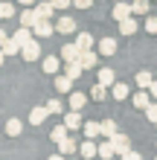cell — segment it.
Listing matches in <instances>:
<instances>
[{
    "label": "cell",
    "mask_w": 157,
    "mask_h": 160,
    "mask_svg": "<svg viewBox=\"0 0 157 160\" xmlns=\"http://www.w3.org/2000/svg\"><path fill=\"white\" fill-rule=\"evenodd\" d=\"M110 143H114V152H116V157H122V154H128L131 152V140H128V134H116L110 137Z\"/></svg>",
    "instance_id": "obj_1"
},
{
    "label": "cell",
    "mask_w": 157,
    "mask_h": 160,
    "mask_svg": "<svg viewBox=\"0 0 157 160\" xmlns=\"http://www.w3.org/2000/svg\"><path fill=\"white\" fill-rule=\"evenodd\" d=\"M52 29H55V26L47 21V18H38V21H35V26H32V35H38V38H50Z\"/></svg>",
    "instance_id": "obj_2"
},
{
    "label": "cell",
    "mask_w": 157,
    "mask_h": 160,
    "mask_svg": "<svg viewBox=\"0 0 157 160\" xmlns=\"http://www.w3.org/2000/svg\"><path fill=\"white\" fill-rule=\"evenodd\" d=\"M21 55H23L26 61H35V58L41 55V44H38V41H26V44L21 47Z\"/></svg>",
    "instance_id": "obj_3"
},
{
    "label": "cell",
    "mask_w": 157,
    "mask_h": 160,
    "mask_svg": "<svg viewBox=\"0 0 157 160\" xmlns=\"http://www.w3.org/2000/svg\"><path fill=\"white\" fill-rule=\"evenodd\" d=\"M79 64H81L85 70L96 67V64H99V52H93V50H81V55H79Z\"/></svg>",
    "instance_id": "obj_4"
},
{
    "label": "cell",
    "mask_w": 157,
    "mask_h": 160,
    "mask_svg": "<svg viewBox=\"0 0 157 160\" xmlns=\"http://www.w3.org/2000/svg\"><path fill=\"white\" fill-rule=\"evenodd\" d=\"M64 125H67V131L81 128V111H64Z\"/></svg>",
    "instance_id": "obj_5"
},
{
    "label": "cell",
    "mask_w": 157,
    "mask_h": 160,
    "mask_svg": "<svg viewBox=\"0 0 157 160\" xmlns=\"http://www.w3.org/2000/svg\"><path fill=\"white\" fill-rule=\"evenodd\" d=\"M35 15H38V18H47V21H50V18L55 15L52 0H41V3H35Z\"/></svg>",
    "instance_id": "obj_6"
},
{
    "label": "cell",
    "mask_w": 157,
    "mask_h": 160,
    "mask_svg": "<svg viewBox=\"0 0 157 160\" xmlns=\"http://www.w3.org/2000/svg\"><path fill=\"white\" fill-rule=\"evenodd\" d=\"M134 12H131V6H128L125 3V0H116V3H114V18H116V21H125V18H131Z\"/></svg>",
    "instance_id": "obj_7"
},
{
    "label": "cell",
    "mask_w": 157,
    "mask_h": 160,
    "mask_svg": "<svg viewBox=\"0 0 157 160\" xmlns=\"http://www.w3.org/2000/svg\"><path fill=\"white\" fill-rule=\"evenodd\" d=\"M47 117H50L47 105H38V108H32V111H29V122H32V125H41V122L47 119Z\"/></svg>",
    "instance_id": "obj_8"
},
{
    "label": "cell",
    "mask_w": 157,
    "mask_h": 160,
    "mask_svg": "<svg viewBox=\"0 0 157 160\" xmlns=\"http://www.w3.org/2000/svg\"><path fill=\"white\" fill-rule=\"evenodd\" d=\"M96 157H102V160L116 157V152H114V143H110V140H102V146H96Z\"/></svg>",
    "instance_id": "obj_9"
},
{
    "label": "cell",
    "mask_w": 157,
    "mask_h": 160,
    "mask_svg": "<svg viewBox=\"0 0 157 160\" xmlns=\"http://www.w3.org/2000/svg\"><path fill=\"white\" fill-rule=\"evenodd\" d=\"M55 29H58L61 35H70V32H76V21H73V18H58V23H55Z\"/></svg>",
    "instance_id": "obj_10"
},
{
    "label": "cell",
    "mask_w": 157,
    "mask_h": 160,
    "mask_svg": "<svg viewBox=\"0 0 157 160\" xmlns=\"http://www.w3.org/2000/svg\"><path fill=\"white\" fill-rule=\"evenodd\" d=\"M81 131H85V137H87V140L102 137V125H99V122H81Z\"/></svg>",
    "instance_id": "obj_11"
},
{
    "label": "cell",
    "mask_w": 157,
    "mask_h": 160,
    "mask_svg": "<svg viewBox=\"0 0 157 160\" xmlns=\"http://www.w3.org/2000/svg\"><path fill=\"white\" fill-rule=\"evenodd\" d=\"M79 55H81V50H79L76 44H64L61 47V58L64 61H79Z\"/></svg>",
    "instance_id": "obj_12"
},
{
    "label": "cell",
    "mask_w": 157,
    "mask_h": 160,
    "mask_svg": "<svg viewBox=\"0 0 157 160\" xmlns=\"http://www.w3.org/2000/svg\"><path fill=\"white\" fill-rule=\"evenodd\" d=\"M58 152H61L64 157H70V154L79 152V146H76V140H73V137H64L61 143H58Z\"/></svg>",
    "instance_id": "obj_13"
},
{
    "label": "cell",
    "mask_w": 157,
    "mask_h": 160,
    "mask_svg": "<svg viewBox=\"0 0 157 160\" xmlns=\"http://www.w3.org/2000/svg\"><path fill=\"white\" fill-rule=\"evenodd\" d=\"M81 73H85V67H81L79 61H67V67H64V76H67V79H73V82H76Z\"/></svg>",
    "instance_id": "obj_14"
},
{
    "label": "cell",
    "mask_w": 157,
    "mask_h": 160,
    "mask_svg": "<svg viewBox=\"0 0 157 160\" xmlns=\"http://www.w3.org/2000/svg\"><path fill=\"white\" fill-rule=\"evenodd\" d=\"M41 67H44V73H47V76H52V73H58V67H61V58H55V55H47Z\"/></svg>",
    "instance_id": "obj_15"
},
{
    "label": "cell",
    "mask_w": 157,
    "mask_h": 160,
    "mask_svg": "<svg viewBox=\"0 0 157 160\" xmlns=\"http://www.w3.org/2000/svg\"><path fill=\"white\" fill-rule=\"evenodd\" d=\"M110 88H114V90H110V96H114L116 102H122V99H128V93H131V88H128V84H110Z\"/></svg>",
    "instance_id": "obj_16"
},
{
    "label": "cell",
    "mask_w": 157,
    "mask_h": 160,
    "mask_svg": "<svg viewBox=\"0 0 157 160\" xmlns=\"http://www.w3.org/2000/svg\"><path fill=\"white\" fill-rule=\"evenodd\" d=\"M87 105V96H85V93H70V111H81V108H85Z\"/></svg>",
    "instance_id": "obj_17"
},
{
    "label": "cell",
    "mask_w": 157,
    "mask_h": 160,
    "mask_svg": "<svg viewBox=\"0 0 157 160\" xmlns=\"http://www.w3.org/2000/svg\"><path fill=\"white\" fill-rule=\"evenodd\" d=\"M79 154L87 157V160H93V157H96V143H93V140H85V143L79 146Z\"/></svg>",
    "instance_id": "obj_18"
},
{
    "label": "cell",
    "mask_w": 157,
    "mask_h": 160,
    "mask_svg": "<svg viewBox=\"0 0 157 160\" xmlns=\"http://www.w3.org/2000/svg\"><path fill=\"white\" fill-rule=\"evenodd\" d=\"M116 52V41L114 38H102L99 41V55H114Z\"/></svg>",
    "instance_id": "obj_19"
},
{
    "label": "cell",
    "mask_w": 157,
    "mask_h": 160,
    "mask_svg": "<svg viewBox=\"0 0 157 160\" xmlns=\"http://www.w3.org/2000/svg\"><path fill=\"white\" fill-rule=\"evenodd\" d=\"M21 131H23V122H21V119L12 117V119L6 122V134H9V137H21Z\"/></svg>",
    "instance_id": "obj_20"
},
{
    "label": "cell",
    "mask_w": 157,
    "mask_h": 160,
    "mask_svg": "<svg viewBox=\"0 0 157 160\" xmlns=\"http://www.w3.org/2000/svg\"><path fill=\"white\" fill-rule=\"evenodd\" d=\"M35 21H38V15H35V9H23L21 12V26H35Z\"/></svg>",
    "instance_id": "obj_21"
},
{
    "label": "cell",
    "mask_w": 157,
    "mask_h": 160,
    "mask_svg": "<svg viewBox=\"0 0 157 160\" xmlns=\"http://www.w3.org/2000/svg\"><path fill=\"white\" fill-rule=\"evenodd\" d=\"M12 38H15L17 44H21V47H23L26 41H32V29H29V26H21V29H17V32L12 35Z\"/></svg>",
    "instance_id": "obj_22"
},
{
    "label": "cell",
    "mask_w": 157,
    "mask_h": 160,
    "mask_svg": "<svg viewBox=\"0 0 157 160\" xmlns=\"http://www.w3.org/2000/svg\"><path fill=\"white\" fill-rule=\"evenodd\" d=\"M119 32H122V35H134V32H137V21H134V18L119 21Z\"/></svg>",
    "instance_id": "obj_23"
},
{
    "label": "cell",
    "mask_w": 157,
    "mask_h": 160,
    "mask_svg": "<svg viewBox=\"0 0 157 160\" xmlns=\"http://www.w3.org/2000/svg\"><path fill=\"white\" fill-rule=\"evenodd\" d=\"M76 47H79V50H90V47H93V35H90V32H79Z\"/></svg>",
    "instance_id": "obj_24"
},
{
    "label": "cell",
    "mask_w": 157,
    "mask_h": 160,
    "mask_svg": "<svg viewBox=\"0 0 157 160\" xmlns=\"http://www.w3.org/2000/svg\"><path fill=\"white\" fill-rule=\"evenodd\" d=\"M99 125H102V137H105V140H110V137L116 134V122H114V119H102Z\"/></svg>",
    "instance_id": "obj_25"
},
{
    "label": "cell",
    "mask_w": 157,
    "mask_h": 160,
    "mask_svg": "<svg viewBox=\"0 0 157 160\" xmlns=\"http://www.w3.org/2000/svg\"><path fill=\"white\" fill-rule=\"evenodd\" d=\"M0 50H3V55H15V52H21V44H17L15 38H6Z\"/></svg>",
    "instance_id": "obj_26"
},
{
    "label": "cell",
    "mask_w": 157,
    "mask_h": 160,
    "mask_svg": "<svg viewBox=\"0 0 157 160\" xmlns=\"http://www.w3.org/2000/svg\"><path fill=\"white\" fill-rule=\"evenodd\" d=\"M70 88H73V79H67V76H55V90H58V93H70Z\"/></svg>",
    "instance_id": "obj_27"
},
{
    "label": "cell",
    "mask_w": 157,
    "mask_h": 160,
    "mask_svg": "<svg viewBox=\"0 0 157 160\" xmlns=\"http://www.w3.org/2000/svg\"><path fill=\"white\" fill-rule=\"evenodd\" d=\"M9 18H15V3L0 0V21H9Z\"/></svg>",
    "instance_id": "obj_28"
},
{
    "label": "cell",
    "mask_w": 157,
    "mask_h": 160,
    "mask_svg": "<svg viewBox=\"0 0 157 160\" xmlns=\"http://www.w3.org/2000/svg\"><path fill=\"white\" fill-rule=\"evenodd\" d=\"M99 84H105V88L114 84V70H110V67H102V70H99Z\"/></svg>",
    "instance_id": "obj_29"
},
{
    "label": "cell",
    "mask_w": 157,
    "mask_h": 160,
    "mask_svg": "<svg viewBox=\"0 0 157 160\" xmlns=\"http://www.w3.org/2000/svg\"><path fill=\"white\" fill-rule=\"evenodd\" d=\"M145 105H149V90H140V93H134V108L145 111Z\"/></svg>",
    "instance_id": "obj_30"
},
{
    "label": "cell",
    "mask_w": 157,
    "mask_h": 160,
    "mask_svg": "<svg viewBox=\"0 0 157 160\" xmlns=\"http://www.w3.org/2000/svg\"><path fill=\"white\" fill-rule=\"evenodd\" d=\"M64 137H67V125H55V128L50 131V140H52V143H61Z\"/></svg>",
    "instance_id": "obj_31"
},
{
    "label": "cell",
    "mask_w": 157,
    "mask_h": 160,
    "mask_svg": "<svg viewBox=\"0 0 157 160\" xmlns=\"http://www.w3.org/2000/svg\"><path fill=\"white\" fill-rule=\"evenodd\" d=\"M105 96H108V88H105V84H96V88L90 90V99H93V102H105Z\"/></svg>",
    "instance_id": "obj_32"
},
{
    "label": "cell",
    "mask_w": 157,
    "mask_h": 160,
    "mask_svg": "<svg viewBox=\"0 0 157 160\" xmlns=\"http://www.w3.org/2000/svg\"><path fill=\"white\" fill-rule=\"evenodd\" d=\"M131 12L134 15H149V0H134V3H131Z\"/></svg>",
    "instance_id": "obj_33"
},
{
    "label": "cell",
    "mask_w": 157,
    "mask_h": 160,
    "mask_svg": "<svg viewBox=\"0 0 157 160\" xmlns=\"http://www.w3.org/2000/svg\"><path fill=\"white\" fill-rule=\"evenodd\" d=\"M149 84H151V73H137V88H140V90H145V88H149Z\"/></svg>",
    "instance_id": "obj_34"
},
{
    "label": "cell",
    "mask_w": 157,
    "mask_h": 160,
    "mask_svg": "<svg viewBox=\"0 0 157 160\" xmlns=\"http://www.w3.org/2000/svg\"><path fill=\"white\" fill-rule=\"evenodd\" d=\"M47 111H50V114H64V105H61L58 99H50L47 102Z\"/></svg>",
    "instance_id": "obj_35"
},
{
    "label": "cell",
    "mask_w": 157,
    "mask_h": 160,
    "mask_svg": "<svg viewBox=\"0 0 157 160\" xmlns=\"http://www.w3.org/2000/svg\"><path fill=\"white\" fill-rule=\"evenodd\" d=\"M145 32L157 35V18H154V15H145Z\"/></svg>",
    "instance_id": "obj_36"
},
{
    "label": "cell",
    "mask_w": 157,
    "mask_h": 160,
    "mask_svg": "<svg viewBox=\"0 0 157 160\" xmlns=\"http://www.w3.org/2000/svg\"><path fill=\"white\" fill-rule=\"evenodd\" d=\"M145 117H149V122H157V102H149V105H145Z\"/></svg>",
    "instance_id": "obj_37"
},
{
    "label": "cell",
    "mask_w": 157,
    "mask_h": 160,
    "mask_svg": "<svg viewBox=\"0 0 157 160\" xmlns=\"http://www.w3.org/2000/svg\"><path fill=\"white\" fill-rule=\"evenodd\" d=\"M73 6H76V9H90L93 0H73Z\"/></svg>",
    "instance_id": "obj_38"
},
{
    "label": "cell",
    "mask_w": 157,
    "mask_h": 160,
    "mask_svg": "<svg viewBox=\"0 0 157 160\" xmlns=\"http://www.w3.org/2000/svg\"><path fill=\"white\" fill-rule=\"evenodd\" d=\"M52 6L55 9H67V6H73V0H52Z\"/></svg>",
    "instance_id": "obj_39"
},
{
    "label": "cell",
    "mask_w": 157,
    "mask_h": 160,
    "mask_svg": "<svg viewBox=\"0 0 157 160\" xmlns=\"http://www.w3.org/2000/svg\"><path fill=\"white\" fill-rule=\"evenodd\" d=\"M119 160H143V154H137V152H128V154H122Z\"/></svg>",
    "instance_id": "obj_40"
},
{
    "label": "cell",
    "mask_w": 157,
    "mask_h": 160,
    "mask_svg": "<svg viewBox=\"0 0 157 160\" xmlns=\"http://www.w3.org/2000/svg\"><path fill=\"white\" fill-rule=\"evenodd\" d=\"M145 90H149V93H151V96L157 99V79H151V84H149V88H145Z\"/></svg>",
    "instance_id": "obj_41"
},
{
    "label": "cell",
    "mask_w": 157,
    "mask_h": 160,
    "mask_svg": "<svg viewBox=\"0 0 157 160\" xmlns=\"http://www.w3.org/2000/svg\"><path fill=\"white\" fill-rule=\"evenodd\" d=\"M50 160H67V157H64V154H61V152H58V154H52V157H50Z\"/></svg>",
    "instance_id": "obj_42"
},
{
    "label": "cell",
    "mask_w": 157,
    "mask_h": 160,
    "mask_svg": "<svg viewBox=\"0 0 157 160\" xmlns=\"http://www.w3.org/2000/svg\"><path fill=\"white\" fill-rule=\"evenodd\" d=\"M17 3H23V6H32V3H38V0H17Z\"/></svg>",
    "instance_id": "obj_43"
},
{
    "label": "cell",
    "mask_w": 157,
    "mask_h": 160,
    "mask_svg": "<svg viewBox=\"0 0 157 160\" xmlns=\"http://www.w3.org/2000/svg\"><path fill=\"white\" fill-rule=\"evenodd\" d=\"M6 38H9V35H6L3 29H0V47H3V41H6Z\"/></svg>",
    "instance_id": "obj_44"
},
{
    "label": "cell",
    "mask_w": 157,
    "mask_h": 160,
    "mask_svg": "<svg viewBox=\"0 0 157 160\" xmlns=\"http://www.w3.org/2000/svg\"><path fill=\"white\" fill-rule=\"evenodd\" d=\"M3 61H6V55H3V50H0V67H3Z\"/></svg>",
    "instance_id": "obj_45"
},
{
    "label": "cell",
    "mask_w": 157,
    "mask_h": 160,
    "mask_svg": "<svg viewBox=\"0 0 157 160\" xmlns=\"http://www.w3.org/2000/svg\"><path fill=\"white\" fill-rule=\"evenodd\" d=\"M154 125H157V122H154Z\"/></svg>",
    "instance_id": "obj_46"
},
{
    "label": "cell",
    "mask_w": 157,
    "mask_h": 160,
    "mask_svg": "<svg viewBox=\"0 0 157 160\" xmlns=\"http://www.w3.org/2000/svg\"><path fill=\"white\" fill-rule=\"evenodd\" d=\"M114 3H116V0H114Z\"/></svg>",
    "instance_id": "obj_47"
}]
</instances>
